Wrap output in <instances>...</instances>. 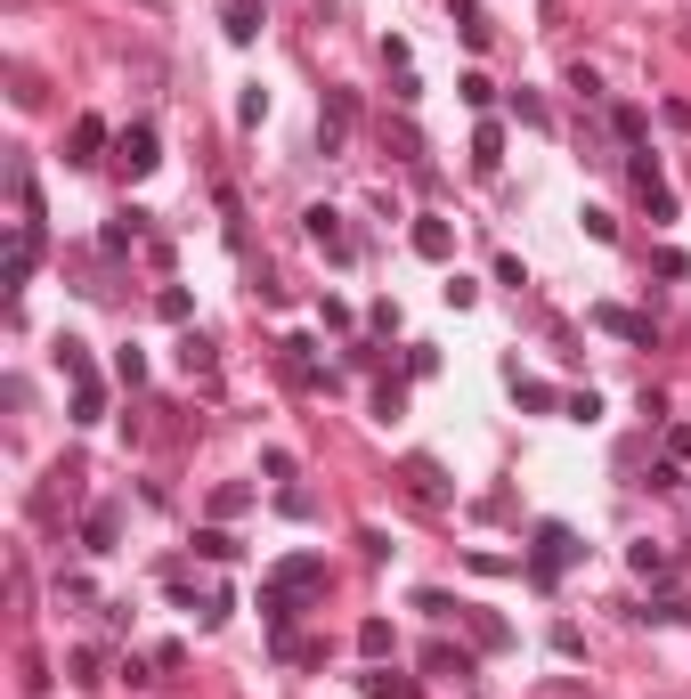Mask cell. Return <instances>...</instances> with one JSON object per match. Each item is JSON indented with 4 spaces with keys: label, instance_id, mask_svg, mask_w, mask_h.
<instances>
[{
    "label": "cell",
    "instance_id": "cell-1",
    "mask_svg": "<svg viewBox=\"0 0 691 699\" xmlns=\"http://www.w3.org/2000/svg\"><path fill=\"white\" fill-rule=\"evenodd\" d=\"M586 545L570 537V529H561V521H537V545H529V578L537 586H561V569H570Z\"/></svg>",
    "mask_w": 691,
    "mask_h": 699
},
{
    "label": "cell",
    "instance_id": "cell-2",
    "mask_svg": "<svg viewBox=\"0 0 691 699\" xmlns=\"http://www.w3.org/2000/svg\"><path fill=\"white\" fill-rule=\"evenodd\" d=\"M114 163H122V171H131V179H147V171L163 163V155H155V122H131V131H122V139H114Z\"/></svg>",
    "mask_w": 691,
    "mask_h": 699
},
{
    "label": "cell",
    "instance_id": "cell-3",
    "mask_svg": "<svg viewBox=\"0 0 691 699\" xmlns=\"http://www.w3.org/2000/svg\"><path fill=\"white\" fill-rule=\"evenodd\" d=\"M301 228H309V244H318L326 261H350V228H342V212H326V204H309V212H301Z\"/></svg>",
    "mask_w": 691,
    "mask_h": 699
},
{
    "label": "cell",
    "instance_id": "cell-4",
    "mask_svg": "<svg viewBox=\"0 0 691 699\" xmlns=\"http://www.w3.org/2000/svg\"><path fill=\"white\" fill-rule=\"evenodd\" d=\"M269 586L301 602L309 586H326V561H318V553H293V561H277V569H269Z\"/></svg>",
    "mask_w": 691,
    "mask_h": 699
},
{
    "label": "cell",
    "instance_id": "cell-5",
    "mask_svg": "<svg viewBox=\"0 0 691 699\" xmlns=\"http://www.w3.org/2000/svg\"><path fill=\"white\" fill-rule=\"evenodd\" d=\"M277 350H285V374H293L301 391H318V383H334V374L318 366V342H309V334H293V342H277Z\"/></svg>",
    "mask_w": 691,
    "mask_h": 699
},
{
    "label": "cell",
    "instance_id": "cell-6",
    "mask_svg": "<svg viewBox=\"0 0 691 699\" xmlns=\"http://www.w3.org/2000/svg\"><path fill=\"white\" fill-rule=\"evenodd\" d=\"M407 244L423 252V261H456V228H448V220H439V212H423V220L407 228Z\"/></svg>",
    "mask_w": 691,
    "mask_h": 699
},
{
    "label": "cell",
    "instance_id": "cell-7",
    "mask_svg": "<svg viewBox=\"0 0 691 699\" xmlns=\"http://www.w3.org/2000/svg\"><path fill=\"white\" fill-rule=\"evenodd\" d=\"M350 114H358V98H350V90H326V114H318V147H326V155L350 139Z\"/></svg>",
    "mask_w": 691,
    "mask_h": 699
},
{
    "label": "cell",
    "instance_id": "cell-8",
    "mask_svg": "<svg viewBox=\"0 0 691 699\" xmlns=\"http://www.w3.org/2000/svg\"><path fill=\"white\" fill-rule=\"evenodd\" d=\"M261 25H269L261 0H228V9H220V33H228V41H261Z\"/></svg>",
    "mask_w": 691,
    "mask_h": 699
},
{
    "label": "cell",
    "instance_id": "cell-9",
    "mask_svg": "<svg viewBox=\"0 0 691 699\" xmlns=\"http://www.w3.org/2000/svg\"><path fill=\"white\" fill-rule=\"evenodd\" d=\"M594 326L618 342H651V317H635V309H594Z\"/></svg>",
    "mask_w": 691,
    "mask_h": 699
},
{
    "label": "cell",
    "instance_id": "cell-10",
    "mask_svg": "<svg viewBox=\"0 0 691 699\" xmlns=\"http://www.w3.org/2000/svg\"><path fill=\"white\" fill-rule=\"evenodd\" d=\"M114 537H122V513H114V504H98V513L82 521V545H90V553H114Z\"/></svg>",
    "mask_w": 691,
    "mask_h": 699
},
{
    "label": "cell",
    "instance_id": "cell-11",
    "mask_svg": "<svg viewBox=\"0 0 691 699\" xmlns=\"http://www.w3.org/2000/svg\"><path fill=\"white\" fill-rule=\"evenodd\" d=\"M472 163H480V171L505 163V122H480V131H472Z\"/></svg>",
    "mask_w": 691,
    "mask_h": 699
},
{
    "label": "cell",
    "instance_id": "cell-12",
    "mask_svg": "<svg viewBox=\"0 0 691 699\" xmlns=\"http://www.w3.org/2000/svg\"><path fill=\"white\" fill-rule=\"evenodd\" d=\"M98 147H106V122L82 114V122H74V155H66V163H98Z\"/></svg>",
    "mask_w": 691,
    "mask_h": 699
},
{
    "label": "cell",
    "instance_id": "cell-13",
    "mask_svg": "<svg viewBox=\"0 0 691 699\" xmlns=\"http://www.w3.org/2000/svg\"><path fill=\"white\" fill-rule=\"evenodd\" d=\"M74 423H106V383H98V374L74 383Z\"/></svg>",
    "mask_w": 691,
    "mask_h": 699
},
{
    "label": "cell",
    "instance_id": "cell-14",
    "mask_svg": "<svg viewBox=\"0 0 691 699\" xmlns=\"http://www.w3.org/2000/svg\"><path fill=\"white\" fill-rule=\"evenodd\" d=\"M358 683H366V699H415V683L391 675V667H374V675H358Z\"/></svg>",
    "mask_w": 691,
    "mask_h": 699
},
{
    "label": "cell",
    "instance_id": "cell-15",
    "mask_svg": "<svg viewBox=\"0 0 691 699\" xmlns=\"http://www.w3.org/2000/svg\"><path fill=\"white\" fill-rule=\"evenodd\" d=\"M456 33H464L472 49H488V33H496V25L480 17V0H456Z\"/></svg>",
    "mask_w": 691,
    "mask_h": 699
},
{
    "label": "cell",
    "instance_id": "cell-16",
    "mask_svg": "<svg viewBox=\"0 0 691 699\" xmlns=\"http://www.w3.org/2000/svg\"><path fill=\"white\" fill-rule=\"evenodd\" d=\"M139 220H147V212H122V220H106V236H98V244H106V252H131V244H139Z\"/></svg>",
    "mask_w": 691,
    "mask_h": 699
},
{
    "label": "cell",
    "instance_id": "cell-17",
    "mask_svg": "<svg viewBox=\"0 0 691 699\" xmlns=\"http://www.w3.org/2000/svg\"><path fill=\"white\" fill-rule=\"evenodd\" d=\"M57 374H74V383H90V350L66 334V342H57Z\"/></svg>",
    "mask_w": 691,
    "mask_h": 699
},
{
    "label": "cell",
    "instance_id": "cell-18",
    "mask_svg": "<svg viewBox=\"0 0 691 699\" xmlns=\"http://www.w3.org/2000/svg\"><path fill=\"white\" fill-rule=\"evenodd\" d=\"M513 399H521V407H537V415H545V407H561V399H553L545 383H529V374H521V366H513Z\"/></svg>",
    "mask_w": 691,
    "mask_h": 699
},
{
    "label": "cell",
    "instance_id": "cell-19",
    "mask_svg": "<svg viewBox=\"0 0 691 699\" xmlns=\"http://www.w3.org/2000/svg\"><path fill=\"white\" fill-rule=\"evenodd\" d=\"M358 651L383 659V651H391V618H366V626H358Z\"/></svg>",
    "mask_w": 691,
    "mask_h": 699
},
{
    "label": "cell",
    "instance_id": "cell-20",
    "mask_svg": "<svg viewBox=\"0 0 691 699\" xmlns=\"http://www.w3.org/2000/svg\"><path fill=\"white\" fill-rule=\"evenodd\" d=\"M407 480H415V496H423V504H439V464H431V456H415V464H407Z\"/></svg>",
    "mask_w": 691,
    "mask_h": 699
},
{
    "label": "cell",
    "instance_id": "cell-21",
    "mask_svg": "<svg viewBox=\"0 0 691 699\" xmlns=\"http://www.w3.org/2000/svg\"><path fill=\"white\" fill-rule=\"evenodd\" d=\"M513 114H521V122H529V131H545V122H553V114H545V98H537V90H513Z\"/></svg>",
    "mask_w": 691,
    "mask_h": 699
},
{
    "label": "cell",
    "instance_id": "cell-22",
    "mask_svg": "<svg viewBox=\"0 0 691 699\" xmlns=\"http://www.w3.org/2000/svg\"><path fill=\"white\" fill-rule=\"evenodd\" d=\"M561 415H570V423H602V399H594V391H570V399H561Z\"/></svg>",
    "mask_w": 691,
    "mask_h": 699
},
{
    "label": "cell",
    "instance_id": "cell-23",
    "mask_svg": "<svg viewBox=\"0 0 691 699\" xmlns=\"http://www.w3.org/2000/svg\"><path fill=\"white\" fill-rule=\"evenodd\" d=\"M196 553H204V561H236V537H228V529H204Z\"/></svg>",
    "mask_w": 691,
    "mask_h": 699
},
{
    "label": "cell",
    "instance_id": "cell-24",
    "mask_svg": "<svg viewBox=\"0 0 691 699\" xmlns=\"http://www.w3.org/2000/svg\"><path fill=\"white\" fill-rule=\"evenodd\" d=\"M643 618H651V626H675V618H691V602H683V594H659Z\"/></svg>",
    "mask_w": 691,
    "mask_h": 699
},
{
    "label": "cell",
    "instance_id": "cell-25",
    "mask_svg": "<svg viewBox=\"0 0 691 699\" xmlns=\"http://www.w3.org/2000/svg\"><path fill=\"white\" fill-rule=\"evenodd\" d=\"M179 366H187V374H212V342L187 334V342H179Z\"/></svg>",
    "mask_w": 691,
    "mask_h": 699
},
{
    "label": "cell",
    "instance_id": "cell-26",
    "mask_svg": "<svg viewBox=\"0 0 691 699\" xmlns=\"http://www.w3.org/2000/svg\"><path fill=\"white\" fill-rule=\"evenodd\" d=\"M456 90H464V106H496V82H488V74H464Z\"/></svg>",
    "mask_w": 691,
    "mask_h": 699
},
{
    "label": "cell",
    "instance_id": "cell-27",
    "mask_svg": "<svg viewBox=\"0 0 691 699\" xmlns=\"http://www.w3.org/2000/svg\"><path fill=\"white\" fill-rule=\"evenodd\" d=\"M261 114H269V90H244V98H236V122H244V131H253Z\"/></svg>",
    "mask_w": 691,
    "mask_h": 699
}]
</instances>
